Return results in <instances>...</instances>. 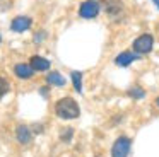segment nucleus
Segmentation results:
<instances>
[{
	"mask_svg": "<svg viewBox=\"0 0 159 157\" xmlns=\"http://www.w3.org/2000/svg\"><path fill=\"white\" fill-rule=\"evenodd\" d=\"M156 102H157V106H159V97H157V101H156Z\"/></svg>",
	"mask_w": 159,
	"mask_h": 157,
	"instance_id": "obj_16",
	"label": "nucleus"
},
{
	"mask_svg": "<svg viewBox=\"0 0 159 157\" xmlns=\"http://www.w3.org/2000/svg\"><path fill=\"white\" fill-rule=\"evenodd\" d=\"M55 113H57V116H60L63 119H74L79 116L80 111H79L77 102L72 97H63L55 104Z\"/></svg>",
	"mask_w": 159,
	"mask_h": 157,
	"instance_id": "obj_1",
	"label": "nucleus"
},
{
	"mask_svg": "<svg viewBox=\"0 0 159 157\" xmlns=\"http://www.w3.org/2000/svg\"><path fill=\"white\" fill-rule=\"evenodd\" d=\"M7 92H9V82L4 77H0V99L4 97Z\"/></svg>",
	"mask_w": 159,
	"mask_h": 157,
	"instance_id": "obj_13",
	"label": "nucleus"
},
{
	"mask_svg": "<svg viewBox=\"0 0 159 157\" xmlns=\"http://www.w3.org/2000/svg\"><path fill=\"white\" fill-rule=\"evenodd\" d=\"M14 74L17 75L19 78H31L33 75H34V70H33L28 63H19L14 67Z\"/></svg>",
	"mask_w": 159,
	"mask_h": 157,
	"instance_id": "obj_7",
	"label": "nucleus"
},
{
	"mask_svg": "<svg viewBox=\"0 0 159 157\" xmlns=\"http://www.w3.org/2000/svg\"><path fill=\"white\" fill-rule=\"evenodd\" d=\"M0 41H2V38H0Z\"/></svg>",
	"mask_w": 159,
	"mask_h": 157,
	"instance_id": "obj_17",
	"label": "nucleus"
},
{
	"mask_svg": "<svg viewBox=\"0 0 159 157\" xmlns=\"http://www.w3.org/2000/svg\"><path fill=\"white\" fill-rule=\"evenodd\" d=\"M101 2H103L106 12L111 14V16H116V14L121 12V2L120 0H101Z\"/></svg>",
	"mask_w": 159,
	"mask_h": 157,
	"instance_id": "obj_8",
	"label": "nucleus"
},
{
	"mask_svg": "<svg viewBox=\"0 0 159 157\" xmlns=\"http://www.w3.org/2000/svg\"><path fill=\"white\" fill-rule=\"evenodd\" d=\"M16 137H17V140L21 143H29L31 142V130H29L28 126L21 125V126H17V130H16Z\"/></svg>",
	"mask_w": 159,
	"mask_h": 157,
	"instance_id": "obj_9",
	"label": "nucleus"
},
{
	"mask_svg": "<svg viewBox=\"0 0 159 157\" xmlns=\"http://www.w3.org/2000/svg\"><path fill=\"white\" fill-rule=\"evenodd\" d=\"M31 63H29V67L33 68V70L36 72H45L50 68V60H46V58L43 56H38V55H34V56H31Z\"/></svg>",
	"mask_w": 159,
	"mask_h": 157,
	"instance_id": "obj_6",
	"label": "nucleus"
},
{
	"mask_svg": "<svg viewBox=\"0 0 159 157\" xmlns=\"http://www.w3.org/2000/svg\"><path fill=\"white\" fill-rule=\"evenodd\" d=\"M137 55L135 53H130V51H125V53H121V55H118L116 56V65H120V67H127V65H130L134 60H137Z\"/></svg>",
	"mask_w": 159,
	"mask_h": 157,
	"instance_id": "obj_10",
	"label": "nucleus"
},
{
	"mask_svg": "<svg viewBox=\"0 0 159 157\" xmlns=\"http://www.w3.org/2000/svg\"><path fill=\"white\" fill-rule=\"evenodd\" d=\"M46 80H48V84L58 85V87H63V85H65V78H63L58 72H50V74L46 75Z\"/></svg>",
	"mask_w": 159,
	"mask_h": 157,
	"instance_id": "obj_11",
	"label": "nucleus"
},
{
	"mask_svg": "<svg viewBox=\"0 0 159 157\" xmlns=\"http://www.w3.org/2000/svg\"><path fill=\"white\" fill-rule=\"evenodd\" d=\"M154 3H156V5H157V7H159V0H154Z\"/></svg>",
	"mask_w": 159,
	"mask_h": 157,
	"instance_id": "obj_15",
	"label": "nucleus"
},
{
	"mask_svg": "<svg viewBox=\"0 0 159 157\" xmlns=\"http://www.w3.org/2000/svg\"><path fill=\"white\" fill-rule=\"evenodd\" d=\"M152 36L151 34H142V36H139L137 39L134 41V50L137 51V53H149V51L152 50Z\"/></svg>",
	"mask_w": 159,
	"mask_h": 157,
	"instance_id": "obj_4",
	"label": "nucleus"
},
{
	"mask_svg": "<svg viewBox=\"0 0 159 157\" xmlns=\"http://www.w3.org/2000/svg\"><path fill=\"white\" fill-rule=\"evenodd\" d=\"M130 96H134V97H142L144 92H142L139 87H135V89H132V91H130Z\"/></svg>",
	"mask_w": 159,
	"mask_h": 157,
	"instance_id": "obj_14",
	"label": "nucleus"
},
{
	"mask_svg": "<svg viewBox=\"0 0 159 157\" xmlns=\"http://www.w3.org/2000/svg\"><path fill=\"white\" fill-rule=\"evenodd\" d=\"M130 152V140L127 137H120L115 142L113 149H111V155L113 157H127Z\"/></svg>",
	"mask_w": 159,
	"mask_h": 157,
	"instance_id": "obj_3",
	"label": "nucleus"
},
{
	"mask_svg": "<svg viewBox=\"0 0 159 157\" xmlns=\"http://www.w3.org/2000/svg\"><path fill=\"white\" fill-rule=\"evenodd\" d=\"M79 14L84 19H93V17H96L99 14V2H96V0H86L80 5Z\"/></svg>",
	"mask_w": 159,
	"mask_h": 157,
	"instance_id": "obj_2",
	"label": "nucleus"
},
{
	"mask_svg": "<svg viewBox=\"0 0 159 157\" xmlns=\"http://www.w3.org/2000/svg\"><path fill=\"white\" fill-rule=\"evenodd\" d=\"M31 24H33V20L29 19V17H26V16H19V17H16V19L12 20L11 29H12V31H16V33H22V31H28L29 27H31Z\"/></svg>",
	"mask_w": 159,
	"mask_h": 157,
	"instance_id": "obj_5",
	"label": "nucleus"
},
{
	"mask_svg": "<svg viewBox=\"0 0 159 157\" xmlns=\"http://www.w3.org/2000/svg\"><path fill=\"white\" fill-rule=\"evenodd\" d=\"M72 82H74V87H75L77 92H82V74L80 72H72Z\"/></svg>",
	"mask_w": 159,
	"mask_h": 157,
	"instance_id": "obj_12",
	"label": "nucleus"
}]
</instances>
